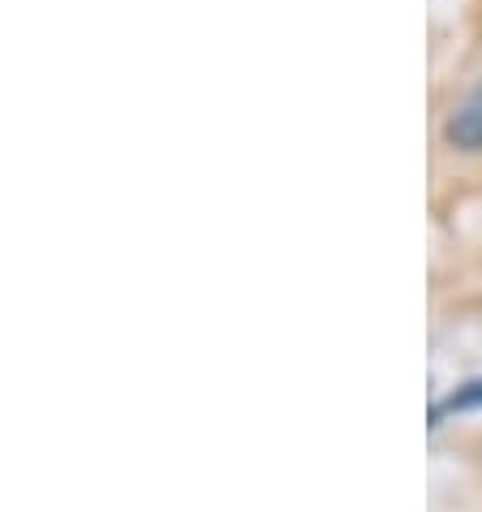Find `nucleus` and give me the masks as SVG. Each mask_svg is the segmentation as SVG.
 I'll list each match as a JSON object with an SVG mask.
<instances>
[{"label": "nucleus", "instance_id": "f257e3e1", "mask_svg": "<svg viewBox=\"0 0 482 512\" xmlns=\"http://www.w3.org/2000/svg\"><path fill=\"white\" fill-rule=\"evenodd\" d=\"M444 138H448V147H457V151H482V87H474L448 112Z\"/></svg>", "mask_w": 482, "mask_h": 512}, {"label": "nucleus", "instance_id": "f03ea898", "mask_svg": "<svg viewBox=\"0 0 482 512\" xmlns=\"http://www.w3.org/2000/svg\"><path fill=\"white\" fill-rule=\"evenodd\" d=\"M474 405H482V379H474V383H465L461 392H452L444 405L435 409V422L444 418V414H457V409H474Z\"/></svg>", "mask_w": 482, "mask_h": 512}]
</instances>
